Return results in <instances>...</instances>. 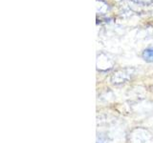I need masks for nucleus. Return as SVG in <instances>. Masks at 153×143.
<instances>
[{
	"label": "nucleus",
	"mask_w": 153,
	"mask_h": 143,
	"mask_svg": "<svg viewBox=\"0 0 153 143\" xmlns=\"http://www.w3.org/2000/svg\"><path fill=\"white\" fill-rule=\"evenodd\" d=\"M143 58L147 62H153V48H147L143 52Z\"/></svg>",
	"instance_id": "f257e3e1"
}]
</instances>
